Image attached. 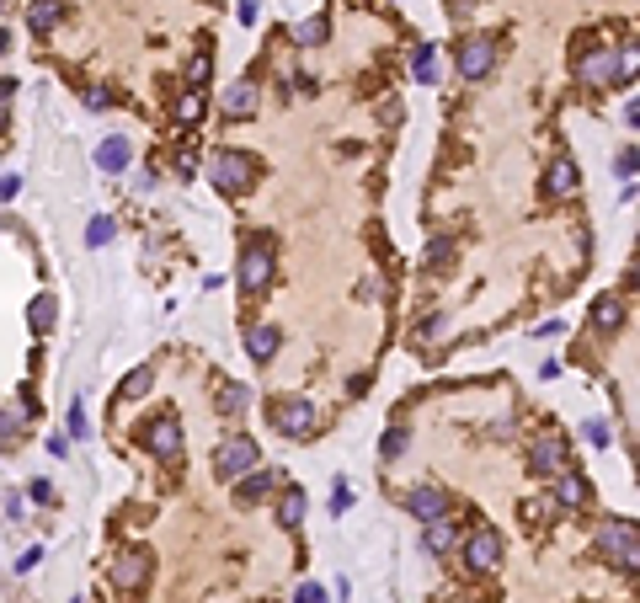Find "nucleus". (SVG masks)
I'll return each mask as SVG.
<instances>
[{"mask_svg": "<svg viewBox=\"0 0 640 603\" xmlns=\"http://www.w3.org/2000/svg\"><path fill=\"white\" fill-rule=\"evenodd\" d=\"M209 181H214L225 198H240V192L256 187V161H251L246 150H219V155L209 161Z\"/></svg>", "mask_w": 640, "mask_h": 603, "instance_id": "f257e3e1", "label": "nucleus"}, {"mask_svg": "<svg viewBox=\"0 0 640 603\" xmlns=\"http://www.w3.org/2000/svg\"><path fill=\"white\" fill-rule=\"evenodd\" d=\"M598 555L614 561V566H625V571H635V561H640L635 524H630V518H608V524L598 529Z\"/></svg>", "mask_w": 640, "mask_h": 603, "instance_id": "f03ea898", "label": "nucleus"}, {"mask_svg": "<svg viewBox=\"0 0 640 603\" xmlns=\"http://www.w3.org/2000/svg\"><path fill=\"white\" fill-rule=\"evenodd\" d=\"M273 267H278V262H273V246H267V241H251L246 251H240V267H235V283H240L246 294H262V289L273 283Z\"/></svg>", "mask_w": 640, "mask_h": 603, "instance_id": "7ed1b4c3", "label": "nucleus"}, {"mask_svg": "<svg viewBox=\"0 0 640 603\" xmlns=\"http://www.w3.org/2000/svg\"><path fill=\"white\" fill-rule=\"evenodd\" d=\"M262 465V454H256V443L240 432V438H225L219 443V454H214V470L225 476V481H240V476H251Z\"/></svg>", "mask_w": 640, "mask_h": 603, "instance_id": "20e7f679", "label": "nucleus"}, {"mask_svg": "<svg viewBox=\"0 0 640 603\" xmlns=\"http://www.w3.org/2000/svg\"><path fill=\"white\" fill-rule=\"evenodd\" d=\"M635 70V54H619V49H603V54H592V60L577 64V75H582L587 86H614L619 75H630Z\"/></svg>", "mask_w": 640, "mask_h": 603, "instance_id": "39448f33", "label": "nucleus"}, {"mask_svg": "<svg viewBox=\"0 0 640 603\" xmlns=\"http://www.w3.org/2000/svg\"><path fill=\"white\" fill-rule=\"evenodd\" d=\"M273 427H278L283 438H310V432L320 427V412H315L310 401H273Z\"/></svg>", "mask_w": 640, "mask_h": 603, "instance_id": "423d86ee", "label": "nucleus"}, {"mask_svg": "<svg viewBox=\"0 0 640 603\" xmlns=\"http://www.w3.org/2000/svg\"><path fill=\"white\" fill-rule=\"evenodd\" d=\"M528 465H533V476H566V438L561 432H539Z\"/></svg>", "mask_w": 640, "mask_h": 603, "instance_id": "0eeeda50", "label": "nucleus"}, {"mask_svg": "<svg viewBox=\"0 0 640 603\" xmlns=\"http://www.w3.org/2000/svg\"><path fill=\"white\" fill-rule=\"evenodd\" d=\"M454 64H459L465 80H480V75H491V64H496V43H491V38H465L459 54H454Z\"/></svg>", "mask_w": 640, "mask_h": 603, "instance_id": "6e6552de", "label": "nucleus"}, {"mask_svg": "<svg viewBox=\"0 0 640 603\" xmlns=\"http://www.w3.org/2000/svg\"><path fill=\"white\" fill-rule=\"evenodd\" d=\"M465 561L475 571H496V566H502V534H496V529H469Z\"/></svg>", "mask_w": 640, "mask_h": 603, "instance_id": "1a4fd4ad", "label": "nucleus"}, {"mask_svg": "<svg viewBox=\"0 0 640 603\" xmlns=\"http://www.w3.org/2000/svg\"><path fill=\"white\" fill-rule=\"evenodd\" d=\"M406 513L432 524V518H449V491L443 486H411L406 491Z\"/></svg>", "mask_w": 640, "mask_h": 603, "instance_id": "9d476101", "label": "nucleus"}, {"mask_svg": "<svg viewBox=\"0 0 640 603\" xmlns=\"http://www.w3.org/2000/svg\"><path fill=\"white\" fill-rule=\"evenodd\" d=\"M144 582H150V555H144V550H123L113 561V588L134 593V588H144Z\"/></svg>", "mask_w": 640, "mask_h": 603, "instance_id": "9b49d317", "label": "nucleus"}, {"mask_svg": "<svg viewBox=\"0 0 640 603\" xmlns=\"http://www.w3.org/2000/svg\"><path fill=\"white\" fill-rule=\"evenodd\" d=\"M144 449L155 459H176L181 454V427H176V417H155V422L144 427Z\"/></svg>", "mask_w": 640, "mask_h": 603, "instance_id": "f8f14e48", "label": "nucleus"}, {"mask_svg": "<svg viewBox=\"0 0 640 603\" xmlns=\"http://www.w3.org/2000/svg\"><path fill=\"white\" fill-rule=\"evenodd\" d=\"M273 491H278V470H262V465H256L251 476H240V486H235V502H240V507H256V502H262V496H273Z\"/></svg>", "mask_w": 640, "mask_h": 603, "instance_id": "ddd939ff", "label": "nucleus"}, {"mask_svg": "<svg viewBox=\"0 0 640 603\" xmlns=\"http://www.w3.org/2000/svg\"><path fill=\"white\" fill-rule=\"evenodd\" d=\"M577 181H582V172H577V161H550V172H544V192L550 198H571L577 192Z\"/></svg>", "mask_w": 640, "mask_h": 603, "instance_id": "4468645a", "label": "nucleus"}, {"mask_svg": "<svg viewBox=\"0 0 640 603\" xmlns=\"http://www.w3.org/2000/svg\"><path fill=\"white\" fill-rule=\"evenodd\" d=\"M219 107H225L230 118H251V113H256V80H235L230 91L219 97Z\"/></svg>", "mask_w": 640, "mask_h": 603, "instance_id": "2eb2a0df", "label": "nucleus"}, {"mask_svg": "<svg viewBox=\"0 0 640 603\" xmlns=\"http://www.w3.org/2000/svg\"><path fill=\"white\" fill-rule=\"evenodd\" d=\"M97 166H102L107 177H117V172L128 166V139H123V134H107V139L97 144Z\"/></svg>", "mask_w": 640, "mask_h": 603, "instance_id": "dca6fc26", "label": "nucleus"}, {"mask_svg": "<svg viewBox=\"0 0 640 603\" xmlns=\"http://www.w3.org/2000/svg\"><path fill=\"white\" fill-rule=\"evenodd\" d=\"M278 348H283V331H278V326H256V331L246 337V353H251L256 363H273Z\"/></svg>", "mask_w": 640, "mask_h": 603, "instance_id": "f3484780", "label": "nucleus"}, {"mask_svg": "<svg viewBox=\"0 0 640 603\" xmlns=\"http://www.w3.org/2000/svg\"><path fill=\"white\" fill-rule=\"evenodd\" d=\"M304 507H310V496H304L299 486H283V496H278V524H283V529H299V524H304Z\"/></svg>", "mask_w": 640, "mask_h": 603, "instance_id": "a211bd4d", "label": "nucleus"}, {"mask_svg": "<svg viewBox=\"0 0 640 603\" xmlns=\"http://www.w3.org/2000/svg\"><path fill=\"white\" fill-rule=\"evenodd\" d=\"M59 16H64V0H32V5H27V27H32V32H54Z\"/></svg>", "mask_w": 640, "mask_h": 603, "instance_id": "6ab92c4d", "label": "nucleus"}, {"mask_svg": "<svg viewBox=\"0 0 640 603\" xmlns=\"http://www.w3.org/2000/svg\"><path fill=\"white\" fill-rule=\"evenodd\" d=\"M427 550H432V555L459 550V529H454V518H432V524H427Z\"/></svg>", "mask_w": 640, "mask_h": 603, "instance_id": "aec40b11", "label": "nucleus"}, {"mask_svg": "<svg viewBox=\"0 0 640 603\" xmlns=\"http://www.w3.org/2000/svg\"><path fill=\"white\" fill-rule=\"evenodd\" d=\"M587 496H592V486L582 476H555V502L561 507H587Z\"/></svg>", "mask_w": 640, "mask_h": 603, "instance_id": "412c9836", "label": "nucleus"}, {"mask_svg": "<svg viewBox=\"0 0 640 603\" xmlns=\"http://www.w3.org/2000/svg\"><path fill=\"white\" fill-rule=\"evenodd\" d=\"M150 385H155V368H150V363H139V368H128V374H123V385H117V395H128V401H139V395H150Z\"/></svg>", "mask_w": 640, "mask_h": 603, "instance_id": "4be33fe9", "label": "nucleus"}, {"mask_svg": "<svg viewBox=\"0 0 640 603\" xmlns=\"http://www.w3.org/2000/svg\"><path fill=\"white\" fill-rule=\"evenodd\" d=\"M326 32H331V27H326V16H310V22H299V27H293V43H299V49H320V43H326Z\"/></svg>", "mask_w": 640, "mask_h": 603, "instance_id": "5701e85b", "label": "nucleus"}, {"mask_svg": "<svg viewBox=\"0 0 640 603\" xmlns=\"http://www.w3.org/2000/svg\"><path fill=\"white\" fill-rule=\"evenodd\" d=\"M251 406V385H219V412H246Z\"/></svg>", "mask_w": 640, "mask_h": 603, "instance_id": "b1692460", "label": "nucleus"}, {"mask_svg": "<svg viewBox=\"0 0 640 603\" xmlns=\"http://www.w3.org/2000/svg\"><path fill=\"white\" fill-rule=\"evenodd\" d=\"M619 320H625V304H619V300H598V310H592V326H598V331H614Z\"/></svg>", "mask_w": 640, "mask_h": 603, "instance_id": "393cba45", "label": "nucleus"}, {"mask_svg": "<svg viewBox=\"0 0 640 603\" xmlns=\"http://www.w3.org/2000/svg\"><path fill=\"white\" fill-rule=\"evenodd\" d=\"M54 294H38V300H32V310H27V320H32V331H49V326H54Z\"/></svg>", "mask_w": 640, "mask_h": 603, "instance_id": "a878e982", "label": "nucleus"}, {"mask_svg": "<svg viewBox=\"0 0 640 603\" xmlns=\"http://www.w3.org/2000/svg\"><path fill=\"white\" fill-rule=\"evenodd\" d=\"M406 449H411V432H406V427H390V432H385V443H379V454H385V459H401Z\"/></svg>", "mask_w": 640, "mask_h": 603, "instance_id": "bb28decb", "label": "nucleus"}, {"mask_svg": "<svg viewBox=\"0 0 640 603\" xmlns=\"http://www.w3.org/2000/svg\"><path fill=\"white\" fill-rule=\"evenodd\" d=\"M113 241V219H107V214H97V219H91V230H86V246H107Z\"/></svg>", "mask_w": 640, "mask_h": 603, "instance_id": "cd10ccee", "label": "nucleus"}, {"mask_svg": "<svg viewBox=\"0 0 640 603\" xmlns=\"http://www.w3.org/2000/svg\"><path fill=\"white\" fill-rule=\"evenodd\" d=\"M176 118H181V123H198V118H203V97H198V91H192V97H181V102H176Z\"/></svg>", "mask_w": 640, "mask_h": 603, "instance_id": "c85d7f7f", "label": "nucleus"}, {"mask_svg": "<svg viewBox=\"0 0 640 603\" xmlns=\"http://www.w3.org/2000/svg\"><path fill=\"white\" fill-rule=\"evenodd\" d=\"M432 70H438L432 49H416V60H411V75H416V80H432Z\"/></svg>", "mask_w": 640, "mask_h": 603, "instance_id": "c756f323", "label": "nucleus"}, {"mask_svg": "<svg viewBox=\"0 0 640 603\" xmlns=\"http://www.w3.org/2000/svg\"><path fill=\"white\" fill-rule=\"evenodd\" d=\"M614 172H619V177H625V187H630V177H635V144H625V150H619Z\"/></svg>", "mask_w": 640, "mask_h": 603, "instance_id": "7c9ffc66", "label": "nucleus"}, {"mask_svg": "<svg viewBox=\"0 0 640 603\" xmlns=\"http://www.w3.org/2000/svg\"><path fill=\"white\" fill-rule=\"evenodd\" d=\"M209 70H214V64H209V54L198 49V54H192V64H187V75H192V86H203V80H209Z\"/></svg>", "mask_w": 640, "mask_h": 603, "instance_id": "2f4dec72", "label": "nucleus"}, {"mask_svg": "<svg viewBox=\"0 0 640 603\" xmlns=\"http://www.w3.org/2000/svg\"><path fill=\"white\" fill-rule=\"evenodd\" d=\"M449 256H454V246H449V241H432V246H427V267H449Z\"/></svg>", "mask_w": 640, "mask_h": 603, "instance_id": "473e14b6", "label": "nucleus"}, {"mask_svg": "<svg viewBox=\"0 0 640 603\" xmlns=\"http://www.w3.org/2000/svg\"><path fill=\"white\" fill-rule=\"evenodd\" d=\"M16 427H22V417H16L11 406H0V443H11V438H16Z\"/></svg>", "mask_w": 640, "mask_h": 603, "instance_id": "72a5a7b5", "label": "nucleus"}, {"mask_svg": "<svg viewBox=\"0 0 640 603\" xmlns=\"http://www.w3.org/2000/svg\"><path fill=\"white\" fill-rule=\"evenodd\" d=\"M293 603H326V593H320V582H304V588L293 593Z\"/></svg>", "mask_w": 640, "mask_h": 603, "instance_id": "f704fd0d", "label": "nucleus"}, {"mask_svg": "<svg viewBox=\"0 0 640 603\" xmlns=\"http://www.w3.org/2000/svg\"><path fill=\"white\" fill-rule=\"evenodd\" d=\"M70 432H75V438H86V406H80V401L70 406Z\"/></svg>", "mask_w": 640, "mask_h": 603, "instance_id": "c9c22d12", "label": "nucleus"}, {"mask_svg": "<svg viewBox=\"0 0 640 603\" xmlns=\"http://www.w3.org/2000/svg\"><path fill=\"white\" fill-rule=\"evenodd\" d=\"M582 432H587V443H592V449H603V443H608V427H603V422H587Z\"/></svg>", "mask_w": 640, "mask_h": 603, "instance_id": "e433bc0d", "label": "nucleus"}, {"mask_svg": "<svg viewBox=\"0 0 640 603\" xmlns=\"http://www.w3.org/2000/svg\"><path fill=\"white\" fill-rule=\"evenodd\" d=\"M38 561H43V550H38V544H32V550H22V561H16V571H32V566H38Z\"/></svg>", "mask_w": 640, "mask_h": 603, "instance_id": "4c0bfd02", "label": "nucleus"}, {"mask_svg": "<svg viewBox=\"0 0 640 603\" xmlns=\"http://www.w3.org/2000/svg\"><path fill=\"white\" fill-rule=\"evenodd\" d=\"M11 91H16V80H5V75H0V102H5Z\"/></svg>", "mask_w": 640, "mask_h": 603, "instance_id": "58836bf2", "label": "nucleus"}, {"mask_svg": "<svg viewBox=\"0 0 640 603\" xmlns=\"http://www.w3.org/2000/svg\"><path fill=\"white\" fill-rule=\"evenodd\" d=\"M5 54H11V32H0V60H5Z\"/></svg>", "mask_w": 640, "mask_h": 603, "instance_id": "ea45409f", "label": "nucleus"}, {"mask_svg": "<svg viewBox=\"0 0 640 603\" xmlns=\"http://www.w3.org/2000/svg\"><path fill=\"white\" fill-rule=\"evenodd\" d=\"M0 128H5V102H0Z\"/></svg>", "mask_w": 640, "mask_h": 603, "instance_id": "a19ab883", "label": "nucleus"}]
</instances>
